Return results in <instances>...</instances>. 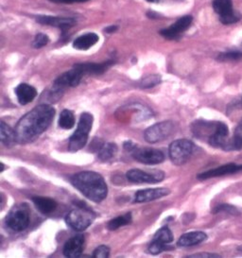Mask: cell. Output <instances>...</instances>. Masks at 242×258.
I'll return each mask as SVG.
<instances>
[{"label": "cell", "instance_id": "cell-14", "mask_svg": "<svg viewBox=\"0 0 242 258\" xmlns=\"http://www.w3.org/2000/svg\"><path fill=\"white\" fill-rule=\"evenodd\" d=\"M38 23L46 26L59 28L63 31V36L66 35L69 29L75 26L76 20L70 17H59V16H36Z\"/></svg>", "mask_w": 242, "mask_h": 258}, {"label": "cell", "instance_id": "cell-22", "mask_svg": "<svg viewBox=\"0 0 242 258\" xmlns=\"http://www.w3.org/2000/svg\"><path fill=\"white\" fill-rule=\"evenodd\" d=\"M0 141L8 148L13 147L15 142H17L15 130L12 129L4 121L0 122Z\"/></svg>", "mask_w": 242, "mask_h": 258}, {"label": "cell", "instance_id": "cell-20", "mask_svg": "<svg viewBox=\"0 0 242 258\" xmlns=\"http://www.w3.org/2000/svg\"><path fill=\"white\" fill-rule=\"evenodd\" d=\"M207 235L204 232H190L182 235L177 245L179 247H191L206 240Z\"/></svg>", "mask_w": 242, "mask_h": 258}, {"label": "cell", "instance_id": "cell-23", "mask_svg": "<svg viewBox=\"0 0 242 258\" xmlns=\"http://www.w3.org/2000/svg\"><path fill=\"white\" fill-rule=\"evenodd\" d=\"M32 202L42 214H50L57 208V203L50 198L33 197Z\"/></svg>", "mask_w": 242, "mask_h": 258}, {"label": "cell", "instance_id": "cell-10", "mask_svg": "<svg viewBox=\"0 0 242 258\" xmlns=\"http://www.w3.org/2000/svg\"><path fill=\"white\" fill-rule=\"evenodd\" d=\"M213 9L218 14L220 22L224 25H231L239 20V16L234 13L232 0H213Z\"/></svg>", "mask_w": 242, "mask_h": 258}, {"label": "cell", "instance_id": "cell-21", "mask_svg": "<svg viewBox=\"0 0 242 258\" xmlns=\"http://www.w3.org/2000/svg\"><path fill=\"white\" fill-rule=\"evenodd\" d=\"M98 35L94 32H89L76 39L73 42V47L78 50H87L98 42Z\"/></svg>", "mask_w": 242, "mask_h": 258}, {"label": "cell", "instance_id": "cell-25", "mask_svg": "<svg viewBox=\"0 0 242 258\" xmlns=\"http://www.w3.org/2000/svg\"><path fill=\"white\" fill-rule=\"evenodd\" d=\"M75 125V116L72 111L70 110H64L60 114L59 118V126L62 129L70 130L72 129Z\"/></svg>", "mask_w": 242, "mask_h": 258}, {"label": "cell", "instance_id": "cell-32", "mask_svg": "<svg viewBox=\"0 0 242 258\" xmlns=\"http://www.w3.org/2000/svg\"><path fill=\"white\" fill-rule=\"evenodd\" d=\"M109 255H110V248L105 245L98 246L93 252V257H109Z\"/></svg>", "mask_w": 242, "mask_h": 258}, {"label": "cell", "instance_id": "cell-16", "mask_svg": "<svg viewBox=\"0 0 242 258\" xmlns=\"http://www.w3.org/2000/svg\"><path fill=\"white\" fill-rule=\"evenodd\" d=\"M170 193V190L165 187L160 188H148V189L137 191L135 197V203H148L154 200L167 196Z\"/></svg>", "mask_w": 242, "mask_h": 258}, {"label": "cell", "instance_id": "cell-1", "mask_svg": "<svg viewBox=\"0 0 242 258\" xmlns=\"http://www.w3.org/2000/svg\"><path fill=\"white\" fill-rule=\"evenodd\" d=\"M55 116V109L42 104L25 114L15 126L17 143L27 144L35 140L50 126Z\"/></svg>", "mask_w": 242, "mask_h": 258}, {"label": "cell", "instance_id": "cell-3", "mask_svg": "<svg viewBox=\"0 0 242 258\" xmlns=\"http://www.w3.org/2000/svg\"><path fill=\"white\" fill-rule=\"evenodd\" d=\"M194 136L209 144L225 151H231V139L228 138V127L222 122L197 120L192 124Z\"/></svg>", "mask_w": 242, "mask_h": 258}, {"label": "cell", "instance_id": "cell-30", "mask_svg": "<svg viewBox=\"0 0 242 258\" xmlns=\"http://www.w3.org/2000/svg\"><path fill=\"white\" fill-rule=\"evenodd\" d=\"M48 42H49V38L47 35H45L44 33H38L33 40L32 46L35 48H41L43 46H46Z\"/></svg>", "mask_w": 242, "mask_h": 258}, {"label": "cell", "instance_id": "cell-4", "mask_svg": "<svg viewBox=\"0 0 242 258\" xmlns=\"http://www.w3.org/2000/svg\"><path fill=\"white\" fill-rule=\"evenodd\" d=\"M94 117L89 113H83L80 121L78 124V128L75 133L69 138L68 143V151L76 152L82 150L87 143L89 133L92 130Z\"/></svg>", "mask_w": 242, "mask_h": 258}, {"label": "cell", "instance_id": "cell-33", "mask_svg": "<svg viewBox=\"0 0 242 258\" xmlns=\"http://www.w3.org/2000/svg\"><path fill=\"white\" fill-rule=\"evenodd\" d=\"M54 3L58 4H72V3H82V2H86L88 0H49Z\"/></svg>", "mask_w": 242, "mask_h": 258}, {"label": "cell", "instance_id": "cell-6", "mask_svg": "<svg viewBox=\"0 0 242 258\" xmlns=\"http://www.w3.org/2000/svg\"><path fill=\"white\" fill-rule=\"evenodd\" d=\"M8 227L15 232H22L30 224V212L26 204L15 206L6 217Z\"/></svg>", "mask_w": 242, "mask_h": 258}, {"label": "cell", "instance_id": "cell-8", "mask_svg": "<svg viewBox=\"0 0 242 258\" xmlns=\"http://www.w3.org/2000/svg\"><path fill=\"white\" fill-rule=\"evenodd\" d=\"M174 132V124L171 121H162L149 127L144 133L147 142L154 144L167 139Z\"/></svg>", "mask_w": 242, "mask_h": 258}, {"label": "cell", "instance_id": "cell-11", "mask_svg": "<svg viewBox=\"0 0 242 258\" xmlns=\"http://www.w3.org/2000/svg\"><path fill=\"white\" fill-rule=\"evenodd\" d=\"M126 176L130 182L136 183H156L165 178V174L162 171H144L141 169H131Z\"/></svg>", "mask_w": 242, "mask_h": 258}, {"label": "cell", "instance_id": "cell-15", "mask_svg": "<svg viewBox=\"0 0 242 258\" xmlns=\"http://www.w3.org/2000/svg\"><path fill=\"white\" fill-rule=\"evenodd\" d=\"M114 63L113 60H109V61H103L100 63H96V62H81V63H76L74 68L79 69L83 76L85 75H101L105 72L107 69L111 68Z\"/></svg>", "mask_w": 242, "mask_h": 258}, {"label": "cell", "instance_id": "cell-19", "mask_svg": "<svg viewBox=\"0 0 242 258\" xmlns=\"http://www.w3.org/2000/svg\"><path fill=\"white\" fill-rule=\"evenodd\" d=\"M15 94L18 99V102L21 105L29 104L37 96L36 89L28 84H20L15 88Z\"/></svg>", "mask_w": 242, "mask_h": 258}, {"label": "cell", "instance_id": "cell-28", "mask_svg": "<svg viewBox=\"0 0 242 258\" xmlns=\"http://www.w3.org/2000/svg\"><path fill=\"white\" fill-rule=\"evenodd\" d=\"M161 83V76L160 75H150V76L145 77L142 79L141 83H140V86L142 88H151L154 87L155 85Z\"/></svg>", "mask_w": 242, "mask_h": 258}, {"label": "cell", "instance_id": "cell-26", "mask_svg": "<svg viewBox=\"0 0 242 258\" xmlns=\"http://www.w3.org/2000/svg\"><path fill=\"white\" fill-rule=\"evenodd\" d=\"M132 220H133L132 214L127 213L123 216H119L117 218H114L113 220H110L107 224V228L111 231H113V230H116V229L122 227V226L128 225L132 222Z\"/></svg>", "mask_w": 242, "mask_h": 258}, {"label": "cell", "instance_id": "cell-13", "mask_svg": "<svg viewBox=\"0 0 242 258\" xmlns=\"http://www.w3.org/2000/svg\"><path fill=\"white\" fill-rule=\"evenodd\" d=\"M192 21H193L192 16H183L181 18H179L175 23L172 24L169 28L160 31V34L163 37L168 39V40L180 38L182 34L187 30H189V27L192 24Z\"/></svg>", "mask_w": 242, "mask_h": 258}, {"label": "cell", "instance_id": "cell-29", "mask_svg": "<svg viewBox=\"0 0 242 258\" xmlns=\"http://www.w3.org/2000/svg\"><path fill=\"white\" fill-rule=\"evenodd\" d=\"M242 58V51H229L219 56V61H236Z\"/></svg>", "mask_w": 242, "mask_h": 258}, {"label": "cell", "instance_id": "cell-7", "mask_svg": "<svg viewBox=\"0 0 242 258\" xmlns=\"http://www.w3.org/2000/svg\"><path fill=\"white\" fill-rule=\"evenodd\" d=\"M194 151V144L188 139H178L169 146V157L174 165L182 166L189 161Z\"/></svg>", "mask_w": 242, "mask_h": 258}, {"label": "cell", "instance_id": "cell-5", "mask_svg": "<svg viewBox=\"0 0 242 258\" xmlns=\"http://www.w3.org/2000/svg\"><path fill=\"white\" fill-rule=\"evenodd\" d=\"M96 219V214L91 210L84 203L77 205V208L68 213L67 223L73 230L81 232L90 226Z\"/></svg>", "mask_w": 242, "mask_h": 258}, {"label": "cell", "instance_id": "cell-9", "mask_svg": "<svg viewBox=\"0 0 242 258\" xmlns=\"http://www.w3.org/2000/svg\"><path fill=\"white\" fill-rule=\"evenodd\" d=\"M173 239L172 232L169 230V228L165 226L159 229L149 246V252L153 255H156L164 250L170 249L168 245L173 241Z\"/></svg>", "mask_w": 242, "mask_h": 258}, {"label": "cell", "instance_id": "cell-2", "mask_svg": "<svg viewBox=\"0 0 242 258\" xmlns=\"http://www.w3.org/2000/svg\"><path fill=\"white\" fill-rule=\"evenodd\" d=\"M71 183L92 202L100 203L105 200L108 186L103 177L94 171H82L70 178Z\"/></svg>", "mask_w": 242, "mask_h": 258}, {"label": "cell", "instance_id": "cell-24", "mask_svg": "<svg viewBox=\"0 0 242 258\" xmlns=\"http://www.w3.org/2000/svg\"><path fill=\"white\" fill-rule=\"evenodd\" d=\"M117 152V146L114 143H105L98 152V159L106 162L112 159Z\"/></svg>", "mask_w": 242, "mask_h": 258}, {"label": "cell", "instance_id": "cell-36", "mask_svg": "<svg viewBox=\"0 0 242 258\" xmlns=\"http://www.w3.org/2000/svg\"><path fill=\"white\" fill-rule=\"evenodd\" d=\"M116 30H117V27L113 25V26L107 27L104 31H105V32H107V33H113V32H114Z\"/></svg>", "mask_w": 242, "mask_h": 258}, {"label": "cell", "instance_id": "cell-12", "mask_svg": "<svg viewBox=\"0 0 242 258\" xmlns=\"http://www.w3.org/2000/svg\"><path fill=\"white\" fill-rule=\"evenodd\" d=\"M133 157L145 165H157L165 160L163 152L152 148H136L133 152Z\"/></svg>", "mask_w": 242, "mask_h": 258}, {"label": "cell", "instance_id": "cell-17", "mask_svg": "<svg viewBox=\"0 0 242 258\" xmlns=\"http://www.w3.org/2000/svg\"><path fill=\"white\" fill-rule=\"evenodd\" d=\"M84 236L78 235L71 237L64 247V254L67 257H80L83 251Z\"/></svg>", "mask_w": 242, "mask_h": 258}, {"label": "cell", "instance_id": "cell-27", "mask_svg": "<svg viewBox=\"0 0 242 258\" xmlns=\"http://www.w3.org/2000/svg\"><path fill=\"white\" fill-rule=\"evenodd\" d=\"M242 149V121L234 130V137L231 139V151Z\"/></svg>", "mask_w": 242, "mask_h": 258}, {"label": "cell", "instance_id": "cell-35", "mask_svg": "<svg viewBox=\"0 0 242 258\" xmlns=\"http://www.w3.org/2000/svg\"><path fill=\"white\" fill-rule=\"evenodd\" d=\"M136 145L135 143H133V142H131V141H127V142H125L124 143V149L126 150V151H128V152H134L135 150H136Z\"/></svg>", "mask_w": 242, "mask_h": 258}, {"label": "cell", "instance_id": "cell-31", "mask_svg": "<svg viewBox=\"0 0 242 258\" xmlns=\"http://www.w3.org/2000/svg\"><path fill=\"white\" fill-rule=\"evenodd\" d=\"M226 212L231 215H238V210L232 205H219L214 209V213Z\"/></svg>", "mask_w": 242, "mask_h": 258}, {"label": "cell", "instance_id": "cell-37", "mask_svg": "<svg viewBox=\"0 0 242 258\" xmlns=\"http://www.w3.org/2000/svg\"><path fill=\"white\" fill-rule=\"evenodd\" d=\"M147 1H149V2H157L159 0H147Z\"/></svg>", "mask_w": 242, "mask_h": 258}, {"label": "cell", "instance_id": "cell-34", "mask_svg": "<svg viewBox=\"0 0 242 258\" xmlns=\"http://www.w3.org/2000/svg\"><path fill=\"white\" fill-rule=\"evenodd\" d=\"M189 257H219V254L215 253H207V252H201V253H195L192 254Z\"/></svg>", "mask_w": 242, "mask_h": 258}, {"label": "cell", "instance_id": "cell-18", "mask_svg": "<svg viewBox=\"0 0 242 258\" xmlns=\"http://www.w3.org/2000/svg\"><path fill=\"white\" fill-rule=\"evenodd\" d=\"M242 170V166H237L234 164H228L224 166H220V167L210 169L208 171L203 172L201 174L198 175V179L200 180H206V179H210L214 177H219L222 175L230 174V173H234L236 171Z\"/></svg>", "mask_w": 242, "mask_h": 258}]
</instances>
